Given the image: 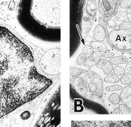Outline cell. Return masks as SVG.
I'll return each instance as SVG.
<instances>
[{
	"mask_svg": "<svg viewBox=\"0 0 131 127\" xmlns=\"http://www.w3.org/2000/svg\"><path fill=\"white\" fill-rule=\"evenodd\" d=\"M51 83L37 70L30 48L0 26V119L41 93Z\"/></svg>",
	"mask_w": 131,
	"mask_h": 127,
	"instance_id": "1",
	"label": "cell"
},
{
	"mask_svg": "<svg viewBox=\"0 0 131 127\" xmlns=\"http://www.w3.org/2000/svg\"><path fill=\"white\" fill-rule=\"evenodd\" d=\"M28 4L27 15L30 20L43 26L59 27L60 26V1H32Z\"/></svg>",
	"mask_w": 131,
	"mask_h": 127,
	"instance_id": "2",
	"label": "cell"
},
{
	"mask_svg": "<svg viewBox=\"0 0 131 127\" xmlns=\"http://www.w3.org/2000/svg\"><path fill=\"white\" fill-rule=\"evenodd\" d=\"M40 66L44 73L57 75L60 71V50L55 48L47 51L40 61Z\"/></svg>",
	"mask_w": 131,
	"mask_h": 127,
	"instance_id": "3",
	"label": "cell"
},
{
	"mask_svg": "<svg viewBox=\"0 0 131 127\" xmlns=\"http://www.w3.org/2000/svg\"><path fill=\"white\" fill-rule=\"evenodd\" d=\"M111 44L120 51L129 52L131 50V31L129 30H113L108 34Z\"/></svg>",
	"mask_w": 131,
	"mask_h": 127,
	"instance_id": "4",
	"label": "cell"
},
{
	"mask_svg": "<svg viewBox=\"0 0 131 127\" xmlns=\"http://www.w3.org/2000/svg\"><path fill=\"white\" fill-rule=\"evenodd\" d=\"M118 0H99L98 10L103 17L111 18L118 9Z\"/></svg>",
	"mask_w": 131,
	"mask_h": 127,
	"instance_id": "5",
	"label": "cell"
},
{
	"mask_svg": "<svg viewBox=\"0 0 131 127\" xmlns=\"http://www.w3.org/2000/svg\"><path fill=\"white\" fill-rule=\"evenodd\" d=\"M120 98L123 104L131 110V83L124 88L121 91Z\"/></svg>",
	"mask_w": 131,
	"mask_h": 127,
	"instance_id": "6",
	"label": "cell"
},
{
	"mask_svg": "<svg viewBox=\"0 0 131 127\" xmlns=\"http://www.w3.org/2000/svg\"><path fill=\"white\" fill-rule=\"evenodd\" d=\"M93 37L96 41L102 43L104 41L107 37L106 30L105 27L100 24L97 25L93 31Z\"/></svg>",
	"mask_w": 131,
	"mask_h": 127,
	"instance_id": "7",
	"label": "cell"
},
{
	"mask_svg": "<svg viewBox=\"0 0 131 127\" xmlns=\"http://www.w3.org/2000/svg\"><path fill=\"white\" fill-rule=\"evenodd\" d=\"M102 57V54L100 52L95 51L90 54L86 59L85 63V66L86 67H93L97 64L100 61Z\"/></svg>",
	"mask_w": 131,
	"mask_h": 127,
	"instance_id": "8",
	"label": "cell"
},
{
	"mask_svg": "<svg viewBox=\"0 0 131 127\" xmlns=\"http://www.w3.org/2000/svg\"><path fill=\"white\" fill-rule=\"evenodd\" d=\"M97 1L94 0H90V1H87L86 7V12L88 15L89 17L92 18L94 20L95 18V16L97 12Z\"/></svg>",
	"mask_w": 131,
	"mask_h": 127,
	"instance_id": "9",
	"label": "cell"
},
{
	"mask_svg": "<svg viewBox=\"0 0 131 127\" xmlns=\"http://www.w3.org/2000/svg\"><path fill=\"white\" fill-rule=\"evenodd\" d=\"M96 66L98 68L102 69L106 75H110L114 68L113 65L110 63L109 61L105 59H101Z\"/></svg>",
	"mask_w": 131,
	"mask_h": 127,
	"instance_id": "10",
	"label": "cell"
},
{
	"mask_svg": "<svg viewBox=\"0 0 131 127\" xmlns=\"http://www.w3.org/2000/svg\"><path fill=\"white\" fill-rule=\"evenodd\" d=\"M93 20L89 17H83L82 24V32L83 35H86L90 32L92 27Z\"/></svg>",
	"mask_w": 131,
	"mask_h": 127,
	"instance_id": "11",
	"label": "cell"
},
{
	"mask_svg": "<svg viewBox=\"0 0 131 127\" xmlns=\"http://www.w3.org/2000/svg\"><path fill=\"white\" fill-rule=\"evenodd\" d=\"M109 62L113 65L117 66L118 65L127 64L128 62V59L124 56H118L112 57L110 59Z\"/></svg>",
	"mask_w": 131,
	"mask_h": 127,
	"instance_id": "12",
	"label": "cell"
},
{
	"mask_svg": "<svg viewBox=\"0 0 131 127\" xmlns=\"http://www.w3.org/2000/svg\"><path fill=\"white\" fill-rule=\"evenodd\" d=\"M90 46L93 49L98 50V52L104 53L107 51V47L106 45L102 42L94 41L93 42L90 43Z\"/></svg>",
	"mask_w": 131,
	"mask_h": 127,
	"instance_id": "13",
	"label": "cell"
},
{
	"mask_svg": "<svg viewBox=\"0 0 131 127\" xmlns=\"http://www.w3.org/2000/svg\"><path fill=\"white\" fill-rule=\"evenodd\" d=\"M114 18L117 21L124 22L128 19V15L126 11H118L114 15Z\"/></svg>",
	"mask_w": 131,
	"mask_h": 127,
	"instance_id": "14",
	"label": "cell"
},
{
	"mask_svg": "<svg viewBox=\"0 0 131 127\" xmlns=\"http://www.w3.org/2000/svg\"><path fill=\"white\" fill-rule=\"evenodd\" d=\"M121 84L124 85H128L131 83V73H125L121 76L120 78Z\"/></svg>",
	"mask_w": 131,
	"mask_h": 127,
	"instance_id": "15",
	"label": "cell"
},
{
	"mask_svg": "<svg viewBox=\"0 0 131 127\" xmlns=\"http://www.w3.org/2000/svg\"><path fill=\"white\" fill-rule=\"evenodd\" d=\"M109 100L112 104L114 105H118L120 103V95L118 94L113 93L111 94L109 97Z\"/></svg>",
	"mask_w": 131,
	"mask_h": 127,
	"instance_id": "16",
	"label": "cell"
},
{
	"mask_svg": "<svg viewBox=\"0 0 131 127\" xmlns=\"http://www.w3.org/2000/svg\"><path fill=\"white\" fill-rule=\"evenodd\" d=\"M120 78L114 75H107L104 78V81L107 83H117L120 81Z\"/></svg>",
	"mask_w": 131,
	"mask_h": 127,
	"instance_id": "17",
	"label": "cell"
},
{
	"mask_svg": "<svg viewBox=\"0 0 131 127\" xmlns=\"http://www.w3.org/2000/svg\"><path fill=\"white\" fill-rule=\"evenodd\" d=\"M113 72L114 75H115L116 76H122L125 73V69L123 67L117 65L114 67Z\"/></svg>",
	"mask_w": 131,
	"mask_h": 127,
	"instance_id": "18",
	"label": "cell"
},
{
	"mask_svg": "<svg viewBox=\"0 0 131 127\" xmlns=\"http://www.w3.org/2000/svg\"><path fill=\"white\" fill-rule=\"evenodd\" d=\"M123 89V88L122 86H121L120 85H111V86H109L106 87L105 88V90L106 91L111 92H113V91H122V89Z\"/></svg>",
	"mask_w": 131,
	"mask_h": 127,
	"instance_id": "19",
	"label": "cell"
},
{
	"mask_svg": "<svg viewBox=\"0 0 131 127\" xmlns=\"http://www.w3.org/2000/svg\"><path fill=\"white\" fill-rule=\"evenodd\" d=\"M119 6L121 9H126L131 6V0H122L120 1Z\"/></svg>",
	"mask_w": 131,
	"mask_h": 127,
	"instance_id": "20",
	"label": "cell"
},
{
	"mask_svg": "<svg viewBox=\"0 0 131 127\" xmlns=\"http://www.w3.org/2000/svg\"><path fill=\"white\" fill-rule=\"evenodd\" d=\"M119 109H120L121 114H131V110H130L127 106L123 104H119Z\"/></svg>",
	"mask_w": 131,
	"mask_h": 127,
	"instance_id": "21",
	"label": "cell"
},
{
	"mask_svg": "<svg viewBox=\"0 0 131 127\" xmlns=\"http://www.w3.org/2000/svg\"><path fill=\"white\" fill-rule=\"evenodd\" d=\"M117 25V22L115 21L114 20L112 19V18H110V19L107 21L106 26L108 27L109 29L114 30Z\"/></svg>",
	"mask_w": 131,
	"mask_h": 127,
	"instance_id": "22",
	"label": "cell"
},
{
	"mask_svg": "<svg viewBox=\"0 0 131 127\" xmlns=\"http://www.w3.org/2000/svg\"><path fill=\"white\" fill-rule=\"evenodd\" d=\"M121 29L124 30H129L131 29V24L129 21L122 22L118 25Z\"/></svg>",
	"mask_w": 131,
	"mask_h": 127,
	"instance_id": "23",
	"label": "cell"
},
{
	"mask_svg": "<svg viewBox=\"0 0 131 127\" xmlns=\"http://www.w3.org/2000/svg\"><path fill=\"white\" fill-rule=\"evenodd\" d=\"M83 52L85 54H92L94 52V49L89 45L85 46L83 48Z\"/></svg>",
	"mask_w": 131,
	"mask_h": 127,
	"instance_id": "24",
	"label": "cell"
},
{
	"mask_svg": "<svg viewBox=\"0 0 131 127\" xmlns=\"http://www.w3.org/2000/svg\"><path fill=\"white\" fill-rule=\"evenodd\" d=\"M87 59H88L87 55L85 53H82L81 55H79V56L78 57V60H77V63H78V64L82 65L83 63H85Z\"/></svg>",
	"mask_w": 131,
	"mask_h": 127,
	"instance_id": "25",
	"label": "cell"
},
{
	"mask_svg": "<svg viewBox=\"0 0 131 127\" xmlns=\"http://www.w3.org/2000/svg\"><path fill=\"white\" fill-rule=\"evenodd\" d=\"M110 19V18L108 17H101L99 18V20H98V22H99V24L101 25H102V26L105 27L106 26V24H107V21Z\"/></svg>",
	"mask_w": 131,
	"mask_h": 127,
	"instance_id": "26",
	"label": "cell"
},
{
	"mask_svg": "<svg viewBox=\"0 0 131 127\" xmlns=\"http://www.w3.org/2000/svg\"><path fill=\"white\" fill-rule=\"evenodd\" d=\"M102 56L103 58L107 59V58H112L114 56V53L113 52H110V51H107L104 52V53L102 54Z\"/></svg>",
	"mask_w": 131,
	"mask_h": 127,
	"instance_id": "27",
	"label": "cell"
},
{
	"mask_svg": "<svg viewBox=\"0 0 131 127\" xmlns=\"http://www.w3.org/2000/svg\"><path fill=\"white\" fill-rule=\"evenodd\" d=\"M121 127H131V121H120Z\"/></svg>",
	"mask_w": 131,
	"mask_h": 127,
	"instance_id": "28",
	"label": "cell"
},
{
	"mask_svg": "<svg viewBox=\"0 0 131 127\" xmlns=\"http://www.w3.org/2000/svg\"><path fill=\"white\" fill-rule=\"evenodd\" d=\"M85 40L86 41H88V42H89V43H92V42H93V41H94V37H93L92 36L88 35V36H86L85 37Z\"/></svg>",
	"mask_w": 131,
	"mask_h": 127,
	"instance_id": "29",
	"label": "cell"
},
{
	"mask_svg": "<svg viewBox=\"0 0 131 127\" xmlns=\"http://www.w3.org/2000/svg\"><path fill=\"white\" fill-rule=\"evenodd\" d=\"M125 69H127L128 71L131 72V60L129 61H128L127 64H126Z\"/></svg>",
	"mask_w": 131,
	"mask_h": 127,
	"instance_id": "30",
	"label": "cell"
},
{
	"mask_svg": "<svg viewBox=\"0 0 131 127\" xmlns=\"http://www.w3.org/2000/svg\"><path fill=\"white\" fill-rule=\"evenodd\" d=\"M113 114H121V112L120 109H119V108H116L113 112Z\"/></svg>",
	"mask_w": 131,
	"mask_h": 127,
	"instance_id": "31",
	"label": "cell"
},
{
	"mask_svg": "<svg viewBox=\"0 0 131 127\" xmlns=\"http://www.w3.org/2000/svg\"><path fill=\"white\" fill-rule=\"evenodd\" d=\"M127 13H128V15H131V6L129 7L128 9H127Z\"/></svg>",
	"mask_w": 131,
	"mask_h": 127,
	"instance_id": "32",
	"label": "cell"
},
{
	"mask_svg": "<svg viewBox=\"0 0 131 127\" xmlns=\"http://www.w3.org/2000/svg\"><path fill=\"white\" fill-rule=\"evenodd\" d=\"M120 29H121L118 25H117V26L115 27V28H114V30H116V31H118V30H120Z\"/></svg>",
	"mask_w": 131,
	"mask_h": 127,
	"instance_id": "33",
	"label": "cell"
},
{
	"mask_svg": "<svg viewBox=\"0 0 131 127\" xmlns=\"http://www.w3.org/2000/svg\"><path fill=\"white\" fill-rule=\"evenodd\" d=\"M128 21H129V22L130 23V24H131V16H130V17H128Z\"/></svg>",
	"mask_w": 131,
	"mask_h": 127,
	"instance_id": "34",
	"label": "cell"
},
{
	"mask_svg": "<svg viewBox=\"0 0 131 127\" xmlns=\"http://www.w3.org/2000/svg\"><path fill=\"white\" fill-rule=\"evenodd\" d=\"M128 53H129L130 54H131V50H130V51H129V52H128Z\"/></svg>",
	"mask_w": 131,
	"mask_h": 127,
	"instance_id": "35",
	"label": "cell"
}]
</instances>
